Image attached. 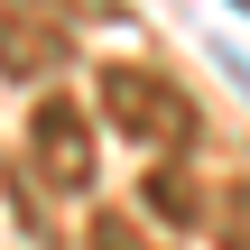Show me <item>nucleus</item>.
Here are the masks:
<instances>
[{
  "label": "nucleus",
  "instance_id": "nucleus-5",
  "mask_svg": "<svg viewBox=\"0 0 250 250\" xmlns=\"http://www.w3.org/2000/svg\"><path fill=\"white\" fill-rule=\"evenodd\" d=\"M213 232H223V250H250V176H232V186H223V204H213Z\"/></svg>",
  "mask_w": 250,
  "mask_h": 250
},
{
  "label": "nucleus",
  "instance_id": "nucleus-2",
  "mask_svg": "<svg viewBox=\"0 0 250 250\" xmlns=\"http://www.w3.org/2000/svg\"><path fill=\"white\" fill-rule=\"evenodd\" d=\"M28 158H37L46 186H93V121L74 111V93L28 102Z\"/></svg>",
  "mask_w": 250,
  "mask_h": 250
},
{
  "label": "nucleus",
  "instance_id": "nucleus-6",
  "mask_svg": "<svg viewBox=\"0 0 250 250\" xmlns=\"http://www.w3.org/2000/svg\"><path fill=\"white\" fill-rule=\"evenodd\" d=\"M93 250H167V241H148L130 213H93Z\"/></svg>",
  "mask_w": 250,
  "mask_h": 250
},
{
  "label": "nucleus",
  "instance_id": "nucleus-3",
  "mask_svg": "<svg viewBox=\"0 0 250 250\" xmlns=\"http://www.w3.org/2000/svg\"><path fill=\"white\" fill-rule=\"evenodd\" d=\"M56 65H65V19L0 0V83H46Z\"/></svg>",
  "mask_w": 250,
  "mask_h": 250
},
{
  "label": "nucleus",
  "instance_id": "nucleus-4",
  "mask_svg": "<svg viewBox=\"0 0 250 250\" xmlns=\"http://www.w3.org/2000/svg\"><path fill=\"white\" fill-rule=\"evenodd\" d=\"M139 213H148L158 232H195V223H204V195H195V176H186V167H167V158H158V167L139 176Z\"/></svg>",
  "mask_w": 250,
  "mask_h": 250
},
{
  "label": "nucleus",
  "instance_id": "nucleus-1",
  "mask_svg": "<svg viewBox=\"0 0 250 250\" xmlns=\"http://www.w3.org/2000/svg\"><path fill=\"white\" fill-rule=\"evenodd\" d=\"M102 121H111L130 148H148V158H176V148H195V130H204L195 93H176L158 65H111V74H102Z\"/></svg>",
  "mask_w": 250,
  "mask_h": 250
}]
</instances>
